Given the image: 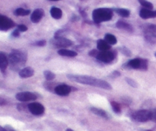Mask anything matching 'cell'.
<instances>
[{
	"label": "cell",
	"mask_w": 156,
	"mask_h": 131,
	"mask_svg": "<svg viewBox=\"0 0 156 131\" xmlns=\"http://www.w3.org/2000/svg\"><path fill=\"white\" fill-rule=\"evenodd\" d=\"M140 16L143 19L156 18V11H152L147 9H142L140 12Z\"/></svg>",
	"instance_id": "5bb4252c"
},
{
	"label": "cell",
	"mask_w": 156,
	"mask_h": 131,
	"mask_svg": "<svg viewBox=\"0 0 156 131\" xmlns=\"http://www.w3.org/2000/svg\"><path fill=\"white\" fill-rule=\"evenodd\" d=\"M120 51L122 52V53H123V54H124L125 56H131V55H132V53H131L130 50L125 47H121V48H120Z\"/></svg>",
	"instance_id": "f1b7e54d"
},
{
	"label": "cell",
	"mask_w": 156,
	"mask_h": 131,
	"mask_svg": "<svg viewBox=\"0 0 156 131\" xmlns=\"http://www.w3.org/2000/svg\"><path fill=\"white\" fill-rule=\"evenodd\" d=\"M7 104V101L4 98H2L0 97V106H2V105H5Z\"/></svg>",
	"instance_id": "8d00e7d4"
},
{
	"label": "cell",
	"mask_w": 156,
	"mask_h": 131,
	"mask_svg": "<svg viewBox=\"0 0 156 131\" xmlns=\"http://www.w3.org/2000/svg\"><path fill=\"white\" fill-rule=\"evenodd\" d=\"M44 16V11L42 9H37L30 15V21L33 23H38Z\"/></svg>",
	"instance_id": "4fadbf2b"
},
{
	"label": "cell",
	"mask_w": 156,
	"mask_h": 131,
	"mask_svg": "<svg viewBox=\"0 0 156 131\" xmlns=\"http://www.w3.org/2000/svg\"><path fill=\"white\" fill-rule=\"evenodd\" d=\"M18 74H19L20 77L22 79H27V78H30L34 76V70L31 67H24L20 70Z\"/></svg>",
	"instance_id": "9a60e30c"
},
{
	"label": "cell",
	"mask_w": 156,
	"mask_h": 131,
	"mask_svg": "<svg viewBox=\"0 0 156 131\" xmlns=\"http://www.w3.org/2000/svg\"><path fill=\"white\" fill-rule=\"evenodd\" d=\"M49 1H60V0H49Z\"/></svg>",
	"instance_id": "ab89813d"
},
{
	"label": "cell",
	"mask_w": 156,
	"mask_h": 131,
	"mask_svg": "<svg viewBox=\"0 0 156 131\" xmlns=\"http://www.w3.org/2000/svg\"><path fill=\"white\" fill-rule=\"evenodd\" d=\"M72 91V87L66 84H61L55 88L54 92L59 96H67Z\"/></svg>",
	"instance_id": "8fae6325"
},
{
	"label": "cell",
	"mask_w": 156,
	"mask_h": 131,
	"mask_svg": "<svg viewBox=\"0 0 156 131\" xmlns=\"http://www.w3.org/2000/svg\"><path fill=\"white\" fill-rule=\"evenodd\" d=\"M15 97L18 101L21 102H27L31 101H35L37 98V96L36 94L30 91H21V92L18 93L15 95Z\"/></svg>",
	"instance_id": "9c48e42d"
},
{
	"label": "cell",
	"mask_w": 156,
	"mask_h": 131,
	"mask_svg": "<svg viewBox=\"0 0 156 131\" xmlns=\"http://www.w3.org/2000/svg\"><path fill=\"white\" fill-rule=\"evenodd\" d=\"M113 15L114 12L112 9L108 8H99L93 11L92 18L95 24H100L112 19Z\"/></svg>",
	"instance_id": "3957f363"
},
{
	"label": "cell",
	"mask_w": 156,
	"mask_h": 131,
	"mask_svg": "<svg viewBox=\"0 0 156 131\" xmlns=\"http://www.w3.org/2000/svg\"><path fill=\"white\" fill-rule=\"evenodd\" d=\"M131 118L137 122L145 123L151 120V111L149 110H139L135 111L131 115Z\"/></svg>",
	"instance_id": "5b68a950"
},
{
	"label": "cell",
	"mask_w": 156,
	"mask_h": 131,
	"mask_svg": "<svg viewBox=\"0 0 156 131\" xmlns=\"http://www.w3.org/2000/svg\"><path fill=\"white\" fill-rule=\"evenodd\" d=\"M44 75L46 80L47 81H52L56 78V75L53 73H52L51 71H50V70H45L44 72Z\"/></svg>",
	"instance_id": "d4e9b609"
},
{
	"label": "cell",
	"mask_w": 156,
	"mask_h": 131,
	"mask_svg": "<svg viewBox=\"0 0 156 131\" xmlns=\"http://www.w3.org/2000/svg\"><path fill=\"white\" fill-rule=\"evenodd\" d=\"M17 28L18 29V30L20 32H24L27 30V27L26 25H24V24H18Z\"/></svg>",
	"instance_id": "4dcf8cb0"
},
{
	"label": "cell",
	"mask_w": 156,
	"mask_h": 131,
	"mask_svg": "<svg viewBox=\"0 0 156 131\" xmlns=\"http://www.w3.org/2000/svg\"><path fill=\"white\" fill-rule=\"evenodd\" d=\"M9 66V58L5 53H0V70L5 73Z\"/></svg>",
	"instance_id": "e0dca14e"
},
{
	"label": "cell",
	"mask_w": 156,
	"mask_h": 131,
	"mask_svg": "<svg viewBox=\"0 0 156 131\" xmlns=\"http://www.w3.org/2000/svg\"><path fill=\"white\" fill-rule=\"evenodd\" d=\"M12 36L14 37H18L20 36V31L18 30V29H15V30H14L13 32H12Z\"/></svg>",
	"instance_id": "836d02e7"
},
{
	"label": "cell",
	"mask_w": 156,
	"mask_h": 131,
	"mask_svg": "<svg viewBox=\"0 0 156 131\" xmlns=\"http://www.w3.org/2000/svg\"><path fill=\"white\" fill-rule=\"evenodd\" d=\"M67 78L73 82H77V83L82 84V85H91L94 87L103 88L106 90H111L112 86L109 82H106L102 79H96L92 76H82V75H75V74H68Z\"/></svg>",
	"instance_id": "6da1fadb"
},
{
	"label": "cell",
	"mask_w": 156,
	"mask_h": 131,
	"mask_svg": "<svg viewBox=\"0 0 156 131\" xmlns=\"http://www.w3.org/2000/svg\"><path fill=\"white\" fill-rule=\"evenodd\" d=\"M50 15H51L52 18L54 19H60L62 16V12L60 9L57 7H52L50 9Z\"/></svg>",
	"instance_id": "ffe728a7"
},
{
	"label": "cell",
	"mask_w": 156,
	"mask_h": 131,
	"mask_svg": "<svg viewBox=\"0 0 156 131\" xmlns=\"http://www.w3.org/2000/svg\"><path fill=\"white\" fill-rule=\"evenodd\" d=\"M146 131H152V129H147V130H146Z\"/></svg>",
	"instance_id": "60d3db41"
},
{
	"label": "cell",
	"mask_w": 156,
	"mask_h": 131,
	"mask_svg": "<svg viewBox=\"0 0 156 131\" xmlns=\"http://www.w3.org/2000/svg\"><path fill=\"white\" fill-rule=\"evenodd\" d=\"M97 48L99 51H108L111 48V45H110L105 40H98L97 42Z\"/></svg>",
	"instance_id": "ac0fdd59"
},
{
	"label": "cell",
	"mask_w": 156,
	"mask_h": 131,
	"mask_svg": "<svg viewBox=\"0 0 156 131\" xmlns=\"http://www.w3.org/2000/svg\"><path fill=\"white\" fill-rule=\"evenodd\" d=\"M116 26H117V28L119 29H121V30H124L128 32H133V27L131 24H129V23L127 22H125L124 21H118L116 24Z\"/></svg>",
	"instance_id": "2e32d148"
},
{
	"label": "cell",
	"mask_w": 156,
	"mask_h": 131,
	"mask_svg": "<svg viewBox=\"0 0 156 131\" xmlns=\"http://www.w3.org/2000/svg\"><path fill=\"white\" fill-rule=\"evenodd\" d=\"M52 43L55 46V47L59 49H66V47L73 45V41L63 37H54V39L53 40Z\"/></svg>",
	"instance_id": "52a82bcc"
},
{
	"label": "cell",
	"mask_w": 156,
	"mask_h": 131,
	"mask_svg": "<svg viewBox=\"0 0 156 131\" xmlns=\"http://www.w3.org/2000/svg\"><path fill=\"white\" fill-rule=\"evenodd\" d=\"M15 26V23L11 18L5 16V15H0V30L6 31V30H10Z\"/></svg>",
	"instance_id": "30bf717a"
},
{
	"label": "cell",
	"mask_w": 156,
	"mask_h": 131,
	"mask_svg": "<svg viewBox=\"0 0 156 131\" xmlns=\"http://www.w3.org/2000/svg\"><path fill=\"white\" fill-rule=\"evenodd\" d=\"M57 53L60 56H67V57H75L78 55V53L74 50H66V49H59Z\"/></svg>",
	"instance_id": "d6986e66"
},
{
	"label": "cell",
	"mask_w": 156,
	"mask_h": 131,
	"mask_svg": "<svg viewBox=\"0 0 156 131\" xmlns=\"http://www.w3.org/2000/svg\"><path fill=\"white\" fill-rule=\"evenodd\" d=\"M138 1L140 3V5L142 6H143L145 9H150V10H152L153 9V5L151 2H149V1H147V0H138Z\"/></svg>",
	"instance_id": "4316f807"
},
{
	"label": "cell",
	"mask_w": 156,
	"mask_h": 131,
	"mask_svg": "<svg viewBox=\"0 0 156 131\" xmlns=\"http://www.w3.org/2000/svg\"><path fill=\"white\" fill-rule=\"evenodd\" d=\"M9 65L14 71L21 70L27 60V54L19 50H13L8 56Z\"/></svg>",
	"instance_id": "7a4b0ae2"
},
{
	"label": "cell",
	"mask_w": 156,
	"mask_h": 131,
	"mask_svg": "<svg viewBox=\"0 0 156 131\" xmlns=\"http://www.w3.org/2000/svg\"><path fill=\"white\" fill-rule=\"evenodd\" d=\"M115 57V52L108 50V51H99L97 56H96V59L102 62L108 63V62H111L112 61H114Z\"/></svg>",
	"instance_id": "8992f818"
},
{
	"label": "cell",
	"mask_w": 156,
	"mask_h": 131,
	"mask_svg": "<svg viewBox=\"0 0 156 131\" xmlns=\"http://www.w3.org/2000/svg\"><path fill=\"white\" fill-rule=\"evenodd\" d=\"M46 44H47V41L45 40H41V41H38L37 42H35L34 45L37 46V47H44Z\"/></svg>",
	"instance_id": "f546056e"
},
{
	"label": "cell",
	"mask_w": 156,
	"mask_h": 131,
	"mask_svg": "<svg viewBox=\"0 0 156 131\" xmlns=\"http://www.w3.org/2000/svg\"><path fill=\"white\" fill-rule=\"evenodd\" d=\"M30 13V11L28 9H23V8H18V9H15L14 12V14L16 16H27Z\"/></svg>",
	"instance_id": "7402d4cb"
},
{
	"label": "cell",
	"mask_w": 156,
	"mask_h": 131,
	"mask_svg": "<svg viewBox=\"0 0 156 131\" xmlns=\"http://www.w3.org/2000/svg\"><path fill=\"white\" fill-rule=\"evenodd\" d=\"M2 130H3V127L0 126V131H2Z\"/></svg>",
	"instance_id": "f35d334b"
},
{
	"label": "cell",
	"mask_w": 156,
	"mask_h": 131,
	"mask_svg": "<svg viewBox=\"0 0 156 131\" xmlns=\"http://www.w3.org/2000/svg\"><path fill=\"white\" fill-rule=\"evenodd\" d=\"M155 56H156V53H155Z\"/></svg>",
	"instance_id": "b9f144b4"
},
{
	"label": "cell",
	"mask_w": 156,
	"mask_h": 131,
	"mask_svg": "<svg viewBox=\"0 0 156 131\" xmlns=\"http://www.w3.org/2000/svg\"><path fill=\"white\" fill-rule=\"evenodd\" d=\"M98 52H99L98 50H91L89 53H88V54H89V56L96 57V56H97V55H98Z\"/></svg>",
	"instance_id": "d6a6232c"
},
{
	"label": "cell",
	"mask_w": 156,
	"mask_h": 131,
	"mask_svg": "<svg viewBox=\"0 0 156 131\" xmlns=\"http://www.w3.org/2000/svg\"><path fill=\"white\" fill-rule=\"evenodd\" d=\"M66 131H74V130H73L72 129H69H69H66Z\"/></svg>",
	"instance_id": "74e56055"
},
{
	"label": "cell",
	"mask_w": 156,
	"mask_h": 131,
	"mask_svg": "<svg viewBox=\"0 0 156 131\" xmlns=\"http://www.w3.org/2000/svg\"><path fill=\"white\" fill-rule=\"evenodd\" d=\"M151 120L156 123V108L151 110Z\"/></svg>",
	"instance_id": "1f68e13d"
},
{
	"label": "cell",
	"mask_w": 156,
	"mask_h": 131,
	"mask_svg": "<svg viewBox=\"0 0 156 131\" xmlns=\"http://www.w3.org/2000/svg\"><path fill=\"white\" fill-rule=\"evenodd\" d=\"M120 76V73H119L118 71H114V72H113V73H111V77H113V78L119 77V76Z\"/></svg>",
	"instance_id": "d590c367"
},
{
	"label": "cell",
	"mask_w": 156,
	"mask_h": 131,
	"mask_svg": "<svg viewBox=\"0 0 156 131\" xmlns=\"http://www.w3.org/2000/svg\"><path fill=\"white\" fill-rule=\"evenodd\" d=\"M2 131H16L14 128H12L10 126H5V127H3Z\"/></svg>",
	"instance_id": "e575fe53"
},
{
	"label": "cell",
	"mask_w": 156,
	"mask_h": 131,
	"mask_svg": "<svg viewBox=\"0 0 156 131\" xmlns=\"http://www.w3.org/2000/svg\"><path fill=\"white\" fill-rule=\"evenodd\" d=\"M123 68L125 69H148V60L142 58H135L129 60L123 65Z\"/></svg>",
	"instance_id": "277c9868"
},
{
	"label": "cell",
	"mask_w": 156,
	"mask_h": 131,
	"mask_svg": "<svg viewBox=\"0 0 156 131\" xmlns=\"http://www.w3.org/2000/svg\"><path fill=\"white\" fill-rule=\"evenodd\" d=\"M111 104L114 112H115L116 114H120L121 113V108H120V104L116 101H111Z\"/></svg>",
	"instance_id": "484cf974"
},
{
	"label": "cell",
	"mask_w": 156,
	"mask_h": 131,
	"mask_svg": "<svg viewBox=\"0 0 156 131\" xmlns=\"http://www.w3.org/2000/svg\"><path fill=\"white\" fill-rule=\"evenodd\" d=\"M125 79H126V82L133 88H137L138 87V84L134 79H130V78H126Z\"/></svg>",
	"instance_id": "83f0119b"
},
{
	"label": "cell",
	"mask_w": 156,
	"mask_h": 131,
	"mask_svg": "<svg viewBox=\"0 0 156 131\" xmlns=\"http://www.w3.org/2000/svg\"><path fill=\"white\" fill-rule=\"evenodd\" d=\"M114 11L123 18H128L130 15V12L126 9H116Z\"/></svg>",
	"instance_id": "cb8c5ba5"
},
{
	"label": "cell",
	"mask_w": 156,
	"mask_h": 131,
	"mask_svg": "<svg viewBox=\"0 0 156 131\" xmlns=\"http://www.w3.org/2000/svg\"><path fill=\"white\" fill-rule=\"evenodd\" d=\"M27 108H28L29 111L35 116L42 115L45 111V108H44V105L41 104V103H38V102L30 103L27 105Z\"/></svg>",
	"instance_id": "ba28073f"
},
{
	"label": "cell",
	"mask_w": 156,
	"mask_h": 131,
	"mask_svg": "<svg viewBox=\"0 0 156 131\" xmlns=\"http://www.w3.org/2000/svg\"><path fill=\"white\" fill-rule=\"evenodd\" d=\"M143 31L146 34V37L156 38V25L153 24H148L144 25Z\"/></svg>",
	"instance_id": "7c38bea8"
},
{
	"label": "cell",
	"mask_w": 156,
	"mask_h": 131,
	"mask_svg": "<svg viewBox=\"0 0 156 131\" xmlns=\"http://www.w3.org/2000/svg\"><path fill=\"white\" fill-rule=\"evenodd\" d=\"M91 111L93 113V114H95V115L99 116V117H103V118H105V119H108V114L105 110L101 109V108H91Z\"/></svg>",
	"instance_id": "44dd1931"
},
{
	"label": "cell",
	"mask_w": 156,
	"mask_h": 131,
	"mask_svg": "<svg viewBox=\"0 0 156 131\" xmlns=\"http://www.w3.org/2000/svg\"><path fill=\"white\" fill-rule=\"evenodd\" d=\"M105 40L110 45H115L117 43V37L111 34H106L105 36Z\"/></svg>",
	"instance_id": "603a6c76"
}]
</instances>
